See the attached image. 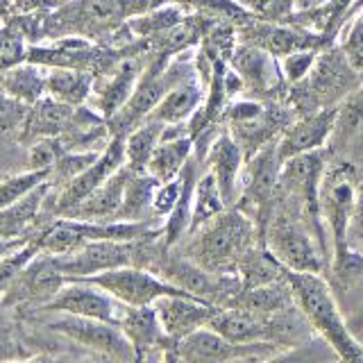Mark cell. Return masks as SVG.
I'll return each instance as SVG.
<instances>
[{
	"mask_svg": "<svg viewBox=\"0 0 363 363\" xmlns=\"http://www.w3.org/2000/svg\"><path fill=\"white\" fill-rule=\"evenodd\" d=\"M286 284L293 302L306 318L325 345L347 363L361 359V343L350 332L347 320L334 298L332 286L320 272H293L286 270Z\"/></svg>",
	"mask_w": 363,
	"mask_h": 363,
	"instance_id": "obj_1",
	"label": "cell"
},
{
	"mask_svg": "<svg viewBox=\"0 0 363 363\" xmlns=\"http://www.w3.org/2000/svg\"><path fill=\"white\" fill-rule=\"evenodd\" d=\"M363 84V73L350 64L340 45H329L320 50L318 60L302 82L289 86L286 105L295 109L298 116H306L318 109L340 107Z\"/></svg>",
	"mask_w": 363,
	"mask_h": 363,
	"instance_id": "obj_2",
	"label": "cell"
},
{
	"mask_svg": "<svg viewBox=\"0 0 363 363\" xmlns=\"http://www.w3.org/2000/svg\"><path fill=\"white\" fill-rule=\"evenodd\" d=\"M255 245L252 220L243 211L227 207L220 216L191 234L186 257L213 275H223L241 266Z\"/></svg>",
	"mask_w": 363,
	"mask_h": 363,
	"instance_id": "obj_3",
	"label": "cell"
},
{
	"mask_svg": "<svg viewBox=\"0 0 363 363\" xmlns=\"http://www.w3.org/2000/svg\"><path fill=\"white\" fill-rule=\"evenodd\" d=\"M150 238H139V241H96L84 247L75 250L71 255L55 257L57 266L66 275V279H84L98 272L123 268V266H141L147 268L155 261Z\"/></svg>",
	"mask_w": 363,
	"mask_h": 363,
	"instance_id": "obj_4",
	"label": "cell"
},
{
	"mask_svg": "<svg viewBox=\"0 0 363 363\" xmlns=\"http://www.w3.org/2000/svg\"><path fill=\"white\" fill-rule=\"evenodd\" d=\"M268 252L293 272H323L325 255L302 213H277L268 225Z\"/></svg>",
	"mask_w": 363,
	"mask_h": 363,
	"instance_id": "obj_5",
	"label": "cell"
},
{
	"mask_svg": "<svg viewBox=\"0 0 363 363\" xmlns=\"http://www.w3.org/2000/svg\"><path fill=\"white\" fill-rule=\"evenodd\" d=\"M94 281L96 286L107 291L113 300H118L123 306H147L166 295H189L182 289L173 286L157 272L141 268V266H123L98 272V275L84 277Z\"/></svg>",
	"mask_w": 363,
	"mask_h": 363,
	"instance_id": "obj_6",
	"label": "cell"
},
{
	"mask_svg": "<svg viewBox=\"0 0 363 363\" xmlns=\"http://www.w3.org/2000/svg\"><path fill=\"white\" fill-rule=\"evenodd\" d=\"M175 345L184 363H259L277 354L275 343H234L209 327L189 334Z\"/></svg>",
	"mask_w": 363,
	"mask_h": 363,
	"instance_id": "obj_7",
	"label": "cell"
},
{
	"mask_svg": "<svg viewBox=\"0 0 363 363\" xmlns=\"http://www.w3.org/2000/svg\"><path fill=\"white\" fill-rule=\"evenodd\" d=\"M238 41L252 43L270 52L275 60H281L291 52L298 50H325L329 45H334L336 39L320 34L315 30H309L300 26V23H266L252 18L245 26L236 28Z\"/></svg>",
	"mask_w": 363,
	"mask_h": 363,
	"instance_id": "obj_8",
	"label": "cell"
},
{
	"mask_svg": "<svg viewBox=\"0 0 363 363\" xmlns=\"http://www.w3.org/2000/svg\"><path fill=\"white\" fill-rule=\"evenodd\" d=\"M52 332L62 334L73 343L91 350L94 354L105 357L113 363H134L136 354L123 332L111 323L91 320V318H77L68 313H55L52 320H48Z\"/></svg>",
	"mask_w": 363,
	"mask_h": 363,
	"instance_id": "obj_9",
	"label": "cell"
},
{
	"mask_svg": "<svg viewBox=\"0 0 363 363\" xmlns=\"http://www.w3.org/2000/svg\"><path fill=\"white\" fill-rule=\"evenodd\" d=\"M121 166H125V136L113 134L109 143L102 147V152L96 162L89 168H84L79 175H75L73 179H68L66 184H62L57 193L50 191L45 204H48L50 211L57 216L71 213L79 202L86 200L91 193H94L102 182L116 173Z\"/></svg>",
	"mask_w": 363,
	"mask_h": 363,
	"instance_id": "obj_10",
	"label": "cell"
},
{
	"mask_svg": "<svg viewBox=\"0 0 363 363\" xmlns=\"http://www.w3.org/2000/svg\"><path fill=\"white\" fill-rule=\"evenodd\" d=\"M230 68L243 79L245 94L252 98H284L286 100L289 84L281 75L279 60H275L270 52L252 43H236V48L230 57Z\"/></svg>",
	"mask_w": 363,
	"mask_h": 363,
	"instance_id": "obj_11",
	"label": "cell"
},
{
	"mask_svg": "<svg viewBox=\"0 0 363 363\" xmlns=\"http://www.w3.org/2000/svg\"><path fill=\"white\" fill-rule=\"evenodd\" d=\"M357 184L347 168L325 170L320 182V213L325 230L332 234L336 252L347 250V234L350 223L357 207Z\"/></svg>",
	"mask_w": 363,
	"mask_h": 363,
	"instance_id": "obj_12",
	"label": "cell"
},
{
	"mask_svg": "<svg viewBox=\"0 0 363 363\" xmlns=\"http://www.w3.org/2000/svg\"><path fill=\"white\" fill-rule=\"evenodd\" d=\"M48 313H68L77 318H91V320H102L118 325V318L125 306L113 300L107 291H102L89 279H68L55 298L41 306Z\"/></svg>",
	"mask_w": 363,
	"mask_h": 363,
	"instance_id": "obj_13",
	"label": "cell"
},
{
	"mask_svg": "<svg viewBox=\"0 0 363 363\" xmlns=\"http://www.w3.org/2000/svg\"><path fill=\"white\" fill-rule=\"evenodd\" d=\"M68 279L57 266V259L52 255L39 252L30 264L23 268L16 279L11 281V286L3 295V304H48L60 289L64 286Z\"/></svg>",
	"mask_w": 363,
	"mask_h": 363,
	"instance_id": "obj_14",
	"label": "cell"
},
{
	"mask_svg": "<svg viewBox=\"0 0 363 363\" xmlns=\"http://www.w3.org/2000/svg\"><path fill=\"white\" fill-rule=\"evenodd\" d=\"M336 121H338V107H329V109H318L313 113H306V116H300L298 121L289 123L286 130L279 134V139L275 143L279 164L289 162L293 157L323 150L329 136L336 130Z\"/></svg>",
	"mask_w": 363,
	"mask_h": 363,
	"instance_id": "obj_15",
	"label": "cell"
},
{
	"mask_svg": "<svg viewBox=\"0 0 363 363\" xmlns=\"http://www.w3.org/2000/svg\"><path fill=\"white\" fill-rule=\"evenodd\" d=\"M218 309L220 306L193 298V295H166V298L155 302V311L159 323H162L164 334L173 343L186 338L202 327H209L211 318Z\"/></svg>",
	"mask_w": 363,
	"mask_h": 363,
	"instance_id": "obj_16",
	"label": "cell"
},
{
	"mask_svg": "<svg viewBox=\"0 0 363 363\" xmlns=\"http://www.w3.org/2000/svg\"><path fill=\"white\" fill-rule=\"evenodd\" d=\"M200 162L207 164V170L213 175L227 207L234 204L238 200V182H241V168L245 162V155L234 136L227 130L216 134Z\"/></svg>",
	"mask_w": 363,
	"mask_h": 363,
	"instance_id": "obj_17",
	"label": "cell"
},
{
	"mask_svg": "<svg viewBox=\"0 0 363 363\" xmlns=\"http://www.w3.org/2000/svg\"><path fill=\"white\" fill-rule=\"evenodd\" d=\"M143 68L145 66H141L139 60H125V62L116 64V68L111 66L109 73H105L102 77H96L89 105L94 107V111H98L102 118L109 121L113 113L130 100L132 91L143 73Z\"/></svg>",
	"mask_w": 363,
	"mask_h": 363,
	"instance_id": "obj_18",
	"label": "cell"
},
{
	"mask_svg": "<svg viewBox=\"0 0 363 363\" xmlns=\"http://www.w3.org/2000/svg\"><path fill=\"white\" fill-rule=\"evenodd\" d=\"M26 62L43 68H82L94 73L100 62L98 45L84 37H60L48 45H32L26 52Z\"/></svg>",
	"mask_w": 363,
	"mask_h": 363,
	"instance_id": "obj_19",
	"label": "cell"
},
{
	"mask_svg": "<svg viewBox=\"0 0 363 363\" xmlns=\"http://www.w3.org/2000/svg\"><path fill=\"white\" fill-rule=\"evenodd\" d=\"M123 336L128 338V343L132 345L136 359L152 354V352L164 350L168 343H173L162 329V323H159L155 304L147 306H125L118 325H116Z\"/></svg>",
	"mask_w": 363,
	"mask_h": 363,
	"instance_id": "obj_20",
	"label": "cell"
},
{
	"mask_svg": "<svg viewBox=\"0 0 363 363\" xmlns=\"http://www.w3.org/2000/svg\"><path fill=\"white\" fill-rule=\"evenodd\" d=\"M193 150H196V143H193L186 125H170V128H166L162 141L157 143L145 170L157 182L175 179L189 164Z\"/></svg>",
	"mask_w": 363,
	"mask_h": 363,
	"instance_id": "obj_21",
	"label": "cell"
},
{
	"mask_svg": "<svg viewBox=\"0 0 363 363\" xmlns=\"http://www.w3.org/2000/svg\"><path fill=\"white\" fill-rule=\"evenodd\" d=\"M132 168L125 164L121 166L116 173L109 179H105L102 184L91 193L86 200H82L77 207L62 216V218H77V220H94V223H113L118 216V209L123 204L125 196V184H128Z\"/></svg>",
	"mask_w": 363,
	"mask_h": 363,
	"instance_id": "obj_22",
	"label": "cell"
},
{
	"mask_svg": "<svg viewBox=\"0 0 363 363\" xmlns=\"http://www.w3.org/2000/svg\"><path fill=\"white\" fill-rule=\"evenodd\" d=\"M202 102H204V84L196 73L182 79L175 86H170L147 118L164 123L166 128H170V125H186L198 113Z\"/></svg>",
	"mask_w": 363,
	"mask_h": 363,
	"instance_id": "obj_23",
	"label": "cell"
},
{
	"mask_svg": "<svg viewBox=\"0 0 363 363\" xmlns=\"http://www.w3.org/2000/svg\"><path fill=\"white\" fill-rule=\"evenodd\" d=\"M209 329L218 332L227 340H234V343H266L275 334V327L268 320V315L238 309V306L216 311Z\"/></svg>",
	"mask_w": 363,
	"mask_h": 363,
	"instance_id": "obj_24",
	"label": "cell"
},
{
	"mask_svg": "<svg viewBox=\"0 0 363 363\" xmlns=\"http://www.w3.org/2000/svg\"><path fill=\"white\" fill-rule=\"evenodd\" d=\"M50 191H52V182L48 179L37 189H32L16 204H11L7 209H0V241H28V238H23V234L39 220Z\"/></svg>",
	"mask_w": 363,
	"mask_h": 363,
	"instance_id": "obj_25",
	"label": "cell"
},
{
	"mask_svg": "<svg viewBox=\"0 0 363 363\" xmlns=\"http://www.w3.org/2000/svg\"><path fill=\"white\" fill-rule=\"evenodd\" d=\"M200 159L198 157H191L189 164L182 170V193H179V200L175 204V209L166 216V220L162 225V243L166 247H173L175 243H179L182 238L189 234V227H191V213H193V193H196V184H198V177H200Z\"/></svg>",
	"mask_w": 363,
	"mask_h": 363,
	"instance_id": "obj_26",
	"label": "cell"
},
{
	"mask_svg": "<svg viewBox=\"0 0 363 363\" xmlns=\"http://www.w3.org/2000/svg\"><path fill=\"white\" fill-rule=\"evenodd\" d=\"M45 96L68 107L89 105L96 73L82 68H45Z\"/></svg>",
	"mask_w": 363,
	"mask_h": 363,
	"instance_id": "obj_27",
	"label": "cell"
},
{
	"mask_svg": "<svg viewBox=\"0 0 363 363\" xmlns=\"http://www.w3.org/2000/svg\"><path fill=\"white\" fill-rule=\"evenodd\" d=\"M45 68L32 62L23 60L3 71L0 75V91H5L9 98H14L23 105H37L41 98H45Z\"/></svg>",
	"mask_w": 363,
	"mask_h": 363,
	"instance_id": "obj_28",
	"label": "cell"
},
{
	"mask_svg": "<svg viewBox=\"0 0 363 363\" xmlns=\"http://www.w3.org/2000/svg\"><path fill=\"white\" fill-rule=\"evenodd\" d=\"M159 182L147 170H132L125 184L123 204L116 220L123 223H155L152 216V196Z\"/></svg>",
	"mask_w": 363,
	"mask_h": 363,
	"instance_id": "obj_29",
	"label": "cell"
},
{
	"mask_svg": "<svg viewBox=\"0 0 363 363\" xmlns=\"http://www.w3.org/2000/svg\"><path fill=\"white\" fill-rule=\"evenodd\" d=\"M164 132L166 125L152 118H145L134 130H130L125 134V164L132 170H145L157 143L162 141Z\"/></svg>",
	"mask_w": 363,
	"mask_h": 363,
	"instance_id": "obj_30",
	"label": "cell"
},
{
	"mask_svg": "<svg viewBox=\"0 0 363 363\" xmlns=\"http://www.w3.org/2000/svg\"><path fill=\"white\" fill-rule=\"evenodd\" d=\"M227 209V202L223 198V193L216 184L213 175L209 170H202L196 184V193H193V213H191V227L189 234L200 230L202 225H207L213 220L216 216H220Z\"/></svg>",
	"mask_w": 363,
	"mask_h": 363,
	"instance_id": "obj_31",
	"label": "cell"
},
{
	"mask_svg": "<svg viewBox=\"0 0 363 363\" xmlns=\"http://www.w3.org/2000/svg\"><path fill=\"white\" fill-rule=\"evenodd\" d=\"M186 16L184 7L179 5H159L155 9H145L141 14H136L132 18H128V30L134 34V37L145 39V41H152L159 34H164L166 30H170L173 26Z\"/></svg>",
	"mask_w": 363,
	"mask_h": 363,
	"instance_id": "obj_32",
	"label": "cell"
},
{
	"mask_svg": "<svg viewBox=\"0 0 363 363\" xmlns=\"http://www.w3.org/2000/svg\"><path fill=\"white\" fill-rule=\"evenodd\" d=\"M52 170H26L0 182V209H7L16 204L21 198H26L32 189H37L43 182H48Z\"/></svg>",
	"mask_w": 363,
	"mask_h": 363,
	"instance_id": "obj_33",
	"label": "cell"
},
{
	"mask_svg": "<svg viewBox=\"0 0 363 363\" xmlns=\"http://www.w3.org/2000/svg\"><path fill=\"white\" fill-rule=\"evenodd\" d=\"M37 255H39V245L34 243V238H30V241L21 243L18 247L9 250L7 255L0 257V300H3V295L7 293V289L16 279L18 272Z\"/></svg>",
	"mask_w": 363,
	"mask_h": 363,
	"instance_id": "obj_34",
	"label": "cell"
},
{
	"mask_svg": "<svg viewBox=\"0 0 363 363\" xmlns=\"http://www.w3.org/2000/svg\"><path fill=\"white\" fill-rule=\"evenodd\" d=\"M255 18L266 23H291L295 11V0H234Z\"/></svg>",
	"mask_w": 363,
	"mask_h": 363,
	"instance_id": "obj_35",
	"label": "cell"
},
{
	"mask_svg": "<svg viewBox=\"0 0 363 363\" xmlns=\"http://www.w3.org/2000/svg\"><path fill=\"white\" fill-rule=\"evenodd\" d=\"M28 111H30L28 105H23V102L9 98L5 91H0V136H9L14 132L23 134Z\"/></svg>",
	"mask_w": 363,
	"mask_h": 363,
	"instance_id": "obj_36",
	"label": "cell"
},
{
	"mask_svg": "<svg viewBox=\"0 0 363 363\" xmlns=\"http://www.w3.org/2000/svg\"><path fill=\"white\" fill-rule=\"evenodd\" d=\"M318 55H320V50H298V52H291L286 57H281L279 60L281 75H284V79H286L289 86L302 82V79L311 73Z\"/></svg>",
	"mask_w": 363,
	"mask_h": 363,
	"instance_id": "obj_37",
	"label": "cell"
},
{
	"mask_svg": "<svg viewBox=\"0 0 363 363\" xmlns=\"http://www.w3.org/2000/svg\"><path fill=\"white\" fill-rule=\"evenodd\" d=\"M182 193V173L175 179L168 182H159L152 196V216L155 220H166V216L175 209V204L179 200Z\"/></svg>",
	"mask_w": 363,
	"mask_h": 363,
	"instance_id": "obj_38",
	"label": "cell"
},
{
	"mask_svg": "<svg viewBox=\"0 0 363 363\" xmlns=\"http://www.w3.org/2000/svg\"><path fill=\"white\" fill-rule=\"evenodd\" d=\"M62 145L57 139H39L30 145L28 170H52L57 159L62 155Z\"/></svg>",
	"mask_w": 363,
	"mask_h": 363,
	"instance_id": "obj_39",
	"label": "cell"
},
{
	"mask_svg": "<svg viewBox=\"0 0 363 363\" xmlns=\"http://www.w3.org/2000/svg\"><path fill=\"white\" fill-rule=\"evenodd\" d=\"M62 3L60 0H11V11L14 16H45Z\"/></svg>",
	"mask_w": 363,
	"mask_h": 363,
	"instance_id": "obj_40",
	"label": "cell"
},
{
	"mask_svg": "<svg viewBox=\"0 0 363 363\" xmlns=\"http://www.w3.org/2000/svg\"><path fill=\"white\" fill-rule=\"evenodd\" d=\"M28 350L21 347L14 338L9 334L0 332V363H7V361H18V359H28Z\"/></svg>",
	"mask_w": 363,
	"mask_h": 363,
	"instance_id": "obj_41",
	"label": "cell"
},
{
	"mask_svg": "<svg viewBox=\"0 0 363 363\" xmlns=\"http://www.w3.org/2000/svg\"><path fill=\"white\" fill-rule=\"evenodd\" d=\"M350 232H359V236L363 238V189L357 196V207H354V216H352V223H350Z\"/></svg>",
	"mask_w": 363,
	"mask_h": 363,
	"instance_id": "obj_42",
	"label": "cell"
},
{
	"mask_svg": "<svg viewBox=\"0 0 363 363\" xmlns=\"http://www.w3.org/2000/svg\"><path fill=\"white\" fill-rule=\"evenodd\" d=\"M157 363H184V359L179 357V352H177V345L175 343H168L164 350H162V354H159V361Z\"/></svg>",
	"mask_w": 363,
	"mask_h": 363,
	"instance_id": "obj_43",
	"label": "cell"
},
{
	"mask_svg": "<svg viewBox=\"0 0 363 363\" xmlns=\"http://www.w3.org/2000/svg\"><path fill=\"white\" fill-rule=\"evenodd\" d=\"M325 0H295V7H298V11L302 9H311V7H318V5H323Z\"/></svg>",
	"mask_w": 363,
	"mask_h": 363,
	"instance_id": "obj_44",
	"label": "cell"
},
{
	"mask_svg": "<svg viewBox=\"0 0 363 363\" xmlns=\"http://www.w3.org/2000/svg\"><path fill=\"white\" fill-rule=\"evenodd\" d=\"M28 241H30V238H28ZM21 243H26V241H0V257H3V255H7L9 250L18 247Z\"/></svg>",
	"mask_w": 363,
	"mask_h": 363,
	"instance_id": "obj_45",
	"label": "cell"
},
{
	"mask_svg": "<svg viewBox=\"0 0 363 363\" xmlns=\"http://www.w3.org/2000/svg\"><path fill=\"white\" fill-rule=\"evenodd\" d=\"M300 361H304L302 357H286V359H266V361H259V363H300Z\"/></svg>",
	"mask_w": 363,
	"mask_h": 363,
	"instance_id": "obj_46",
	"label": "cell"
},
{
	"mask_svg": "<svg viewBox=\"0 0 363 363\" xmlns=\"http://www.w3.org/2000/svg\"><path fill=\"white\" fill-rule=\"evenodd\" d=\"M7 363H52L45 357H28V359H18V361H7Z\"/></svg>",
	"mask_w": 363,
	"mask_h": 363,
	"instance_id": "obj_47",
	"label": "cell"
},
{
	"mask_svg": "<svg viewBox=\"0 0 363 363\" xmlns=\"http://www.w3.org/2000/svg\"><path fill=\"white\" fill-rule=\"evenodd\" d=\"M159 354H162V350H159V352H152V354H147V357L136 359L134 363H157V361H159Z\"/></svg>",
	"mask_w": 363,
	"mask_h": 363,
	"instance_id": "obj_48",
	"label": "cell"
},
{
	"mask_svg": "<svg viewBox=\"0 0 363 363\" xmlns=\"http://www.w3.org/2000/svg\"><path fill=\"white\" fill-rule=\"evenodd\" d=\"M11 11V0H0V16H7Z\"/></svg>",
	"mask_w": 363,
	"mask_h": 363,
	"instance_id": "obj_49",
	"label": "cell"
},
{
	"mask_svg": "<svg viewBox=\"0 0 363 363\" xmlns=\"http://www.w3.org/2000/svg\"><path fill=\"white\" fill-rule=\"evenodd\" d=\"M82 363H113V361H109V359H105V357H98V359H86V361H82Z\"/></svg>",
	"mask_w": 363,
	"mask_h": 363,
	"instance_id": "obj_50",
	"label": "cell"
},
{
	"mask_svg": "<svg viewBox=\"0 0 363 363\" xmlns=\"http://www.w3.org/2000/svg\"><path fill=\"white\" fill-rule=\"evenodd\" d=\"M60 3H68V0H60Z\"/></svg>",
	"mask_w": 363,
	"mask_h": 363,
	"instance_id": "obj_51",
	"label": "cell"
}]
</instances>
